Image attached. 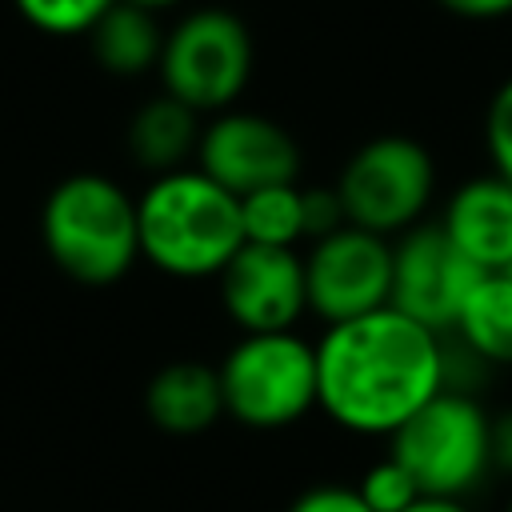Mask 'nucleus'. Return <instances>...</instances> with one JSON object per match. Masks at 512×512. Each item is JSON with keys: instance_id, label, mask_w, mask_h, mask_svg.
<instances>
[{"instance_id": "f257e3e1", "label": "nucleus", "mask_w": 512, "mask_h": 512, "mask_svg": "<svg viewBox=\"0 0 512 512\" xmlns=\"http://www.w3.org/2000/svg\"><path fill=\"white\" fill-rule=\"evenodd\" d=\"M444 388V336L376 308L316 340V408L356 436H392Z\"/></svg>"}, {"instance_id": "f03ea898", "label": "nucleus", "mask_w": 512, "mask_h": 512, "mask_svg": "<svg viewBox=\"0 0 512 512\" xmlns=\"http://www.w3.org/2000/svg\"><path fill=\"white\" fill-rule=\"evenodd\" d=\"M136 224L140 260L176 280L220 276L244 244L240 196L220 188L200 168L152 176V184L136 196Z\"/></svg>"}, {"instance_id": "7ed1b4c3", "label": "nucleus", "mask_w": 512, "mask_h": 512, "mask_svg": "<svg viewBox=\"0 0 512 512\" xmlns=\"http://www.w3.org/2000/svg\"><path fill=\"white\" fill-rule=\"evenodd\" d=\"M40 240L68 280L88 288L116 284L140 260L136 196H128L112 176L72 172L44 196Z\"/></svg>"}, {"instance_id": "20e7f679", "label": "nucleus", "mask_w": 512, "mask_h": 512, "mask_svg": "<svg viewBox=\"0 0 512 512\" xmlns=\"http://www.w3.org/2000/svg\"><path fill=\"white\" fill-rule=\"evenodd\" d=\"M488 428L492 416L472 392L440 388L388 436V456L412 472L420 496L464 500L484 476H492Z\"/></svg>"}, {"instance_id": "39448f33", "label": "nucleus", "mask_w": 512, "mask_h": 512, "mask_svg": "<svg viewBox=\"0 0 512 512\" xmlns=\"http://www.w3.org/2000/svg\"><path fill=\"white\" fill-rule=\"evenodd\" d=\"M224 416L276 432L316 408V344L296 332H240L216 364Z\"/></svg>"}, {"instance_id": "423d86ee", "label": "nucleus", "mask_w": 512, "mask_h": 512, "mask_svg": "<svg viewBox=\"0 0 512 512\" xmlns=\"http://www.w3.org/2000/svg\"><path fill=\"white\" fill-rule=\"evenodd\" d=\"M252 32L228 8H196L164 32L160 84L192 112H228L252 76Z\"/></svg>"}, {"instance_id": "0eeeda50", "label": "nucleus", "mask_w": 512, "mask_h": 512, "mask_svg": "<svg viewBox=\"0 0 512 512\" xmlns=\"http://www.w3.org/2000/svg\"><path fill=\"white\" fill-rule=\"evenodd\" d=\"M332 188L344 204L348 224L392 240L420 224L436 192V164L420 140L384 132L364 140L344 160Z\"/></svg>"}, {"instance_id": "6e6552de", "label": "nucleus", "mask_w": 512, "mask_h": 512, "mask_svg": "<svg viewBox=\"0 0 512 512\" xmlns=\"http://www.w3.org/2000/svg\"><path fill=\"white\" fill-rule=\"evenodd\" d=\"M308 312L328 324H344L388 308L392 300V240L368 228L344 224L304 252Z\"/></svg>"}, {"instance_id": "1a4fd4ad", "label": "nucleus", "mask_w": 512, "mask_h": 512, "mask_svg": "<svg viewBox=\"0 0 512 512\" xmlns=\"http://www.w3.org/2000/svg\"><path fill=\"white\" fill-rule=\"evenodd\" d=\"M484 272L448 240L440 224H412L392 244V308L448 336L472 284Z\"/></svg>"}, {"instance_id": "9d476101", "label": "nucleus", "mask_w": 512, "mask_h": 512, "mask_svg": "<svg viewBox=\"0 0 512 512\" xmlns=\"http://www.w3.org/2000/svg\"><path fill=\"white\" fill-rule=\"evenodd\" d=\"M196 168L232 196L272 184H292L300 172V144L292 132L260 112H216L196 144Z\"/></svg>"}, {"instance_id": "9b49d317", "label": "nucleus", "mask_w": 512, "mask_h": 512, "mask_svg": "<svg viewBox=\"0 0 512 512\" xmlns=\"http://www.w3.org/2000/svg\"><path fill=\"white\" fill-rule=\"evenodd\" d=\"M220 304L240 332H292L308 312L304 256L276 244H240L216 276Z\"/></svg>"}, {"instance_id": "f8f14e48", "label": "nucleus", "mask_w": 512, "mask_h": 512, "mask_svg": "<svg viewBox=\"0 0 512 512\" xmlns=\"http://www.w3.org/2000/svg\"><path fill=\"white\" fill-rule=\"evenodd\" d=\"M440 228L480 272L512 268V184L496 172L464 180L448 196Z\"/></svg>"}, {"instance_id": "ddd939ff", "label": "nucleus", "mask_w": 512, "mask_h": 512, "mask_svg": "<svg viewBox=\"0 0 512 512\" xmlns=\"http://www.w3.org/2000/svg\"><path fill=\"white\" fill-rule=\"evenodd\" d=\"M144 412L168 436H200L224 416L220 372L200 360H172L144 384Z\"/></svg>"}, {"instance_id": "4468645a", "label": "nucleus", "mask_w": 512, "mask_h": 512, "mask_svg": "<svg viewBox=\"0 0 512 512\" xmlns=\"http://www.w3.org/2000/svg\"><path fill=\"white\" fill-rule=\"evenodd\" d=\"M200 112H192L188 104H180L176 96L160 92L152 100H144L132 120H128V152L140 168H148L152 176L188 168V160H196V144H200Z\"/></svg>"}, {"instance_id": "2eb2a0df", "label": "nucleus", "mask_w": 512, "mask_h": 512, "mask_svg": "<svg viewBox=\"0 0 512 512\" xmlns=\"http://www.w3.org/2000/svg\"><path fill=\"white\" fill-rule=\"evenodd\" d=\"M448 336L484 368H512V276L484 272L472 284Z\"/></svg>"}, {"instance_id": "dca6fc26", "label": "nucleus", "mask_w": 512, "mask_h": 512, "mask_svg": "<svg viewBox=\"0 0 512 512\" xmlns=\"http://www.w3.org/2000/svg\"><path fill=\"white\" fill-rule=\"evenodd\" d=\"M92 40V56L104 72L112 76H140L148 68L160 64L164 52V28L156 20V12L116 0L88 32Z\"/></svg>"}, {"instance_id": "f3484780", "label": "nucleus", "mask_w": 512, "mask_h": 512, "mask_svg": "<svg viewBox=\"0 0 512 512\" xmlns=\"http://www.w3.org/2000/svg\"><path fill=\"white\" fill-rule=\"evenodd\" d=\"M240 220L248 244L296 248V240H304V188L292 180L248 192L240 196Z\"/></svg>"}, {"instance_id": "a211bd4d", "label": "nucleus", "mask_w": 512, "mask_h": 512, "mask_svg": "<svg viewBox=\"0 0 512 512\" xmlns=\"http://www.w3.org/2000/svg\"><path fill=\"white\" fill-rule=\"evenodd\" d=\"M116 0H16V12L48 36H88Z\"/></svg>"}, {"instance_id": "6ab92c4d", "label": "nucleus", "mask_w": 512, "mask_h": 512, "mask_svg": "<svg viewBox=\"0 0 512 512\" xmlns=\"http://www.w3.org/2000/svg\"><path fill=\"white\" fill-rule=\"evenodd\" d=\"M356 492L364 496V504H368L372 512H404V508H412L416 500H424L420 488H416V480H412V472H408L400 460H392V456L376 460V464L360 476Z\"/></svg>"}, {"instance_id": "aec40b11", "label": "nucleus", "mask_w": 512, "mask_h": 512, "mask_svg": "<svg viewBox=\"0 0 512 512\" xmlns=\"http://www.w3.org/2000/svg\"><path fill=\"white\" fill-rule=\"evenodd\" d=\"M484 144L492 156V172L512 184V80H504L484 112Z\"/></svg>"}, {"instance_id": "412c9836", "label": "nucleus", "mask_w": 512, "mask_h": 512, "mask_svg": "<svg viewBox=\"0 0 512 512\" xmlns=\"http://www.w3.org/2000/svg\"><path fill=\"white\" fill-rule=\"evenodd\" d=\"M344 224L348 216L336 188H304V240H320Z\"/></svg>"}, {"instance_id": "4be33fe9", "label": "nucleus", "mask_w": 512, "mask_h": 512, "mask_svg": "<svg viewBox=\"0 0 512 512\" xmlns=\"http://www.w3.org/2000/svg\"><path fill=\"white\" fill-rule=\"evenodd\" d=\"M288 512H372L364 504V496L352 484H316L308 492H300Z\"/></svg>"}, {"instance_id": "5701e85b", "label": "nucleus", "mask_w": 512, "mask_h": 512, "mask_svg": "<svg viewBox=\"0 0 512 512\" xmlns=\"http://www.w3.org/2000/svg\"><path fill=\"white\" fill-rule=\"evenodd\" d=\"M488 440H492V472H512V408L492 416Z\"/></svg>"}, {"instance_id": "b1692460", "label": "nucleus", "mask_w": 512, "mask_h": 512, "mask_svg": "<svg viewBox=\"0 0 512 512\" xmlns=\"http://www.w3.org/2000/svg\"><path fill=\"white\" fill-rule=\"evenodd\" d=\"M440 8H448L460 20H504V16H512V0H440Z\"/></svg>"}, {"instance_id": "393cba45", "label": "nucleus", "mask_w": 512, "mask_h": 512, "mask_svg": "<svg viewBox=\"0 0 512 512\" xmlns=\"http://www.w3.org/2000/svg\"><path fill=\"white\" fill-rule=\"evenodd\" d=\"M404 512H468V508H464V500H436V496H424V500H416V504L404 508Z\"/></svg>"}, {"instance_id": "a878e982", "label": "nucleus", "mask_w": 512, "mask_h": 512, "mask_svg": "<svg viewBox=\"0 0 512 512\" xmlns=\"http://www.w3.org/2000/svg\"><path fill=\"white\" fill-rule=\"evenodd\" d=\"M128 4H140V8H148V12H164V8H172V4H180V0H128Z\"/></svg>"}, {"instance_id": "bb28decb", "label": "nucleus", "mask_w": 512, "mask_h": 512, "mask_svg": "<svg viewBox=\"0 0 512 512\" xmlns=\"http://www.w3.org/2000/svg\"><path fill=\"white\" fill-rule=\"evenodd\" d=\"M504 512H512V500H508V508H504Z\"/></svg>"}, {"instance_id": "cd10ccee", "label": "nucleus", "mask_w": 512, "mask_h": 512, "mask_svg": "<svg viewBox=\"0 0 512 512\" xmlns=\"http://www.w3.org/2000/svg\"><path fill=\"white\" fill-rule=\"evenodd\" d=\"M504 272H508V276H512V268H504Z\"/></svg>"}]
</instances>
